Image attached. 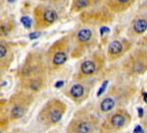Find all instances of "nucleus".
I'll return each mask as SVG.
<instances>
[{"mask_svg": "<svg viewBox=\"0 0 147 133\" xmlns=\"http://www.w3.org/2000/svg\"><path fill=\"white\" fill-rule=\"evenodd\" d=\"M47 71L45 55L36 50L30 52L18 71L22 87L30 92L40 91L45 87Z\"/></svg>", "mask_w": 147, "mask_h": 133, "instance_id": "nucleus-1", "label": "nucleus"}, {"mask_svg": "<svg viewBox=\"0 0 147 133\" xmlns=\"http://www.w3.org/2000/svg\"><path fill=\"white\" fill-rule=\"evenodd\" d=\"M69 37H63L48 48L45 53L48 70L56 71L65 65L69 58Z\"/></svg>", "mask_w": 147, "mask_h": 133, "instance_id": "nucleus-2", "label": "nucleus"}, {"mask_svg": "<svg viewBox=\"0 0 147 133\" xmlns=\"http://www.w3.org/2000/svg\"><path fill=\"white\" fill-rule=\"evenodd\" d=\"M66 111V104L62 101L52 99L45 104L38 113V120L45 126H53L62 119Z\"/></svg>", "mask_w": 147, "mask_h": 133, "instance_id": "nucleus-3", "label": "nucleus"}, {"mask_svg": "<svg viewBox=\"0 0 147 133\" xmlns=\"http://www.w3.org/2000/svg\"><path fill=\"white\" fill-rule=\"evenodd\" d=\"M73 57H79L95 44L96 38L93 30L89 27H80L74 33Z\"/></svg>", "mask_w": 147, "mask_h": 133, "instance_id": "nucleus-4", "label": "nucleus"}, {"mask_svg": "<svg viewBox=\"0 0 147 133\" xmlns=\"http://www.w3.org/2000/svg\"><path fill=\"white\" fill-rule=\"evenodd\" d=\"M34 28L43 30L54 25L59 19V13L47 4H38L34 9Z\"/></svg>", "mask_w": 147, "mask_h": 133, "instance_id": "nucleus-5", "label": "nucleus"}, {"mask_svg": "<svg viewBox=\"0 0 147 133\" xmlns=\"http://www.w3.org/2000/svg\"><path fill=\"white\" fill-rule=\"evenodd\" d=\"M114 20V13L106 6L96 9H88L80 14V21L84 25L98 26L106 25Z\"/></svg>", "mask_w": 147, "mask_h": 133, "instance_id": "nucleus-6", "label": "nucleus"}, {"mask_svg": "<svg viewBox=\"0 0 147 133\" xmlns=\"http://www.w3.org/2000/svg\"><path fill=\"white\" fill-rule=\"evenodd\" d=\"M105 65V56L101 52H94L91 56L84 59L80 63L76 78L78 80H84L97 74Z\"/></svg>", "mask_w": 147, "mask_h": 133, "instance_id": "nucleus-7", "label": "nucleus"}, {"mask_svg": "<svg viewBox=\"0 0 147 133\" xmlns=\"http://www.w3.org/2000/svg\"><path fill=\"white\" fill-rule=\"evenodd\" d=\"M123 67L131 76L142 75L147 71V52L143 49H136L125 60Z\"/></svg>", "mask_w": 147, "mask_h": 133, "instance_id": "nucleus-8", "label": "nucleus"}, {"mask_svg": "<svg viewBox=\"0 0 147 133\" xmlns=\"http://www.w3.org/2000/svg\"><path fill=\"white\" fill-rule=\"evenodd\" d=\"M98 125V119L91 115L76 116L70 122L67 133H93Z\"/></svg>", "mask_w": 147, "mask_h": 133, "instance_id": "nucleus-9", "label": "nucleus"}, {"mask_svg": "<svg viewBox=\"0 0 147 133\" xmlns=\"http://www.w3.org/2000/svg\"><path fill=\"white\" fill-rule=\"evenodd\" d=\"M30 101H32V97L28 94L18 93V94L14 95L10 101V104L12 106L10 110V117L12 119L22 118L27 113Z\"/></svg>", "mask_w": 147, "mask_h": 133, "instance_id": "nucleus-10", "label": "nucleus"}, {"mask_svg": "<svg viewBox=\"0 0 147 133\" xmlns=\"http://www.w3.org/2000/svg\"><path fill=\"white\" fill-rule=\"evenodd\" d=\"M131 48V42L125 39L114 40L108 44L107 55L110 60H116Z\"/></svg>", "mask_w": 147, "mask_h": 133, "instance_id": "nucleus-11", "label": "nucleus"}, {"mask_svg": "<svg viewBox=\"0 0 147 133\" xmlns=\"http://www.w3.org/2000/svg\"><path fill=\"white\" fill-rule=\"evenodd\" d=\"M130 116L127 111L125 110H116L111 115L108 116L105 122L106 129L112 130V131H118L123 129L125 125L129 123Z\"/></svg>", "mask_w": 147, "mask_h": 133, "instance_id": "nucleus-12", "label": "nucleus"}, {"mask_svg": "<svg viewBox=\"0 0 147 133\" xmlns=\"http://www.w3.org/2000/svg\"><path fill=\"white\" fill-rule=\"evenodd\" d=\"M147 32V12L139 13L130 22L127 35L130 38H138Z\"/></svg>", "mask_w": 147, "mask_h": 133, "instance_id": "nucleus-13", "label": "nucleus"}, {"mask_svg": "<svg viewBox=\"0 0 147 133\" xmlns=\"http://www.w3.org/2000/svg\"><path fill=\"white\" fill-rule=\"evenodd\" d=\"M92 88V83L88 81H82L77 82L75 84H73L70 87L68 92V96L70 97L73 101L80 103V102L84 101L87 98L90 89Z\"/></svg>", "mask_w": 147, "mask_h": 133, "instance_id": "nucleus-14", "label": "nucleus"}, {"mask_svg": "<svg viewBox=\"0 0 147 133\" xmlns=\"http://www.w3.org/2000/svg\"><path fill=\"white\" fill-rule=\"evenodd\" d=\"M14 60V51L12 46L6 42H2L0 44V65L1 71H5L11 66Z\"/></svg>", "mask_w": 147, "mask_h": 133, "instance_id": "nucleus-15", "label": "nucleus"}, {"mask_svg": "<svg viewBox=\"0 0 147 133\" xmlns=\"http://www.w3.org/2000/svg\"><path fill=\"white\" fill-rule=\"evenodd\" d=\"M137 0H106L105 6L114 14L124 13L134 5Z\"/></svg>", "mask_w": 147, "mask_h": 133, "instance_id": "nucleus-16", "label": "nucleus"}, {"mask_svg": "<svg viewBox=\"0 0 147 133\" xmlns=\"http://www.w3.org/2000/svg\"><path fill=\"white\" fill-rule=\"evenodd\" d=\"M98 0H72L70 5L71 13H82L95 6Z\"/></svg>", "mask_w": 147, "mask_h": 133, "instance_id": "nucleus-17", "label": "nucleus"}, {"mask_svg": "<svg viewBox=\"0 0 147 133\" xmlns=\"http://www.w3.org/2000/svg\"><path fill=\"white\" fill-rule=\"evenodd\" d=\"M15 28V21L12 18H6L1 21V37L8 35Z\"/></svg>", "mask_w": 147, "mask_h": 133, "instance_id": "nucleus-18", "label": "nucleus"}, {"mask_svg": "<svg viewBox=\"0 0 147 133\" xmlns=\"http://www.w3.org/2000/svg\"><path fill=\"white\" fill-rule=\"evenodd\" d=\"M115 100L111 97H107V98L103 99L100 103V110L103 113H107V111L112 110L115 106Z\"/></svg>", "mask_w": 147, "mask_h": 133, "instance_id": "nucleus-19", "label": "nucleus"}, {"mask_svg": "<svg viewBox=\"0 0 147 133\" xmlns=\"http://www.w3.org/2000/svg\"><path fill=\"white\" fill-rule=\"evenodd\" d=\"M43 1H46L47 5L53 7L54 9H59V8H65L66 5L68 4L69 0H43Z\"/></svg>", "mask_w": 147, "mask_h": 133, "instance_id": "nucleus-20", "label": "nucleus"}, {"mask_svg": "<svg viewBox=\"0 0 147 133\" xmlns=\"http://www.w3.org/2000/svg\"><path fill=\"white\" fill-rule=\"evenodd\" d=\"M107 85H108V81H105L102 84V86L100 87V89H99L98 93H97V97H100L102 94H104V92H105L106 88H107Z\"/></svg>", "mask_w": 147, "mask_h": 133, "instance_id": "nucleus-21", "label": "nucleus"}, {"mask_svg": "<svg viewBox=\"0 0 147 133\" xmlns=\"http://www.w3.org/2000/svg\"><path fill=\"white\" fill-rule=\"evenodd\" d=\"M143 132H144V130L141 125H136L134 129V133H143Z\"/></svg>", "mask_w": 147, "mask_h": 133, "instance_id": "nucleus-22", "label": "nucleus"}, {"mask_svg": "<svg viewBox=\"0 0 147 133\" xmlns=\"http://www.w3.org/2000/svg\"><path fill=\"white\" fill-rule=\"evenodd\" d=\"M137 111H138V116L140 118L143 117V115H144V110L142 108H137Z\"/></svg>", "mask_w": 147, "mask_h": 133, "instance_id": "nucleus-23", "label": "nucleus"}, {"mask_svg": "<svg viewBox=\"0 0 147 133\" xmlns=\"http://www.w3.org/2000/svg\"><path fill=\"white\" fill-rule=\"evenodd\" d=\"M63 85H64V82L61 81V82L56 83V84H55V87H56V88H61V87L63 86Z\"/></svg>", "mask_w": 147, "mask_h": 133, "instance_id": "nucleus-24", "label": "nucleus"}, {"mask_svg": "<svg viewBox=\"0 0 147 133\" xmlns=\"http://www.w3.org/2000/svg\"><path fill=\"white\" fill-rule=\"evenodd\" d=\"M141 8H143V10H145V12H147V0L145 2H144L143 4H142Z\"/></svg>", "mask_w": 147, "mask_h": 133, "instance_id": "nucleus-25", "label": "nucleus"}, {"mask_svg": "<svg viewBox=\"0 0 147 133\" xmlns=\"http://www.w3.org/2000/svg\"><path fill=\"white\" fill-rule=\"evenodd\" d=\"M141 44H147V37L146 38H144L143 40H142V41L140 42Z\"/></svg>", "mask_w": 147, "mask_h": 133, "instance_id": "nucleus-26", "label": "nucleus"}, {"mask_svg": "<svg viewBox=\"0 0 147 133\" xmlns=\"http://www.w3.org/2000/svg\"><path fill=\"white\" fill-rule=\"evenodd\" d=\"M143 97H144V101H145V103H147V93H143Z\"/></svg>", "mask_w": 147, "mask_h": 133, "instance_id": "nucleus-27", "label": "nucleus"}]
</instances>
